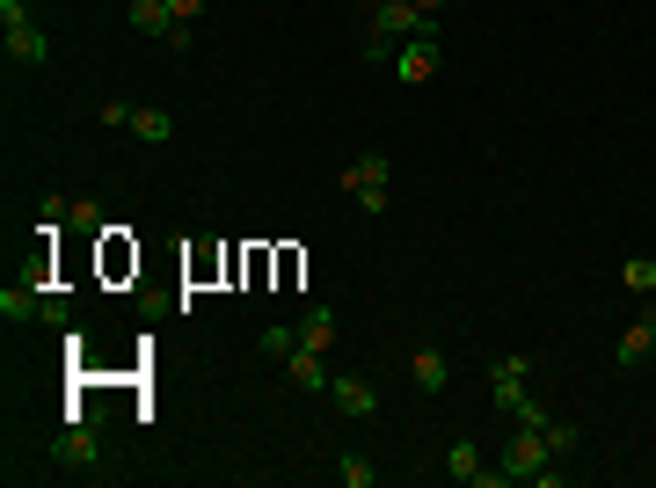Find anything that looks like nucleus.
<instances>
[{
  "label": "nucleus",
  "mask_w": 656,
  "mask_h": 488,
  "mask_svg": "<svg viewBox=\"0 0 656 488\" xmlns=\"http://www.w3.org/2000/svg\"><path fill=\"white\" fill-rule=\"evenodd\" d=\"M488 393H496V409H504L518 430H547V409H540V393H533V358H525V350H504V358L488 365Z\"/></svg>",
  "instance_id": "1"
},
{
  "label": "nucleus",
  "mask_w": 656,
  "mask_h": 488,
  "mask_svg": "<svg viewBox=\"0 0 656 488\" xmlns=\"http://www.w3.org/2000/svg\"><path fill=\"white\" fill-rule=\"evenodd\" d=\"M423 29H431L423 8H409V0H372V15H364V59L394 66V45H409V37H423Z\"/></svg>",
  "instance_id": "2"
},
{
  "label": "nucleus",
  "mask_w": 656,
  "mask_h": 488,
  "mask_svg": "<svg viewBox=\"0 0 656 488\" xmlns=\"http://www.w3.org/2000/svg\"><path fill=\"white\" fill-rule=\"evenodd\" d=\"M504 481H540V488H561L569 481V466H555L547 438L540 430H518L510 423V445H504Z\"/></svg>",
  "instance_id": "3"
},
{
  "label": "nucleus",
  "mask_w": 656,
  "mask_h": 488,
  "mask_svg": "<svg viewBox=\"0 0 656 488\" xmlns=\"http://www.w3.org/2000/svg\"><path fill=\"white\" fill-rule=\"evenodd\" d=\"M0 45H8L15 66H45L51 59V37L29 23V0H0Z\"/></svg>",
  "instance_id": "4"
},
{
  "label": "nucleus",
  "mask_w": 656,
  "mask_h": 488,
  "mask_svg": "<svg viewBox=\"0 0 656 488\" xmlns=\"http://www.w3.org/2000/svg\"><path fill=\"white\" fill-rule=\"evenodd\" d=\"M387 175H394L387 153H358V161L343 168V190L364 204V220H380V212H387Z\"/></svg>",
  "instance_id": "5"
},
{
  "label": "nucleus",
  "mask_w": 656,
  "mask_h": 488,
  "mask_svg": "<svg viewBox=\"0 0 656 488\" xmlns=\"http://www.w3.org/2000/svg\"><path fill=\"white\" fill-rule=\"evenodd\" d=\"M51 460H59V466H73V474H102V466H110V460H102V438L88 430V415H73L66 430L51 438Z\"/></svg>",
  "instance_id": "6"
},
{
  "label": "nucleus",
  "mask_w": 656,
  "mask_h": 488,
  "mask_svg": "<svg viewBox=\"0 0 656 488\" xmlns=\"http://www.w3.org/2000/svg\"><path fill=\"white\" fill-rule=\"evenodd\" d=\"M437 66H445V51H437V29H423V37H409V45H394V80H401V88H423Z\"/></svg>",
  "instance_id": "7"
},
{
  "label": "nucleus",
  "mask_w": 656,
  "mask_h": 488,
  "mask_svg": "<svg viewBox=\"0 0 656 488\" xmlns=\"http://www.w3.org/2000/svg\"><path fill=\"white\" fill-rule=\"evenodd\" d=\"M445 474H453L460 488H504V466H482L474 438H453V445H445Z\"/></svg>",
  "instance_id": "8"
},
{
  "label": "nucleus",
  "mask_w": 656,
  "mask_h": 488,
  "mask_svg": "<svg viewBox=\"0 0 656 488\" xmlns=\"http://www.w3.org/2000/svg\"><path fill=\"white\" fill-rule=\"evenodd\" d=\"M329 393H336V409L358 415V423H372V415H380V387H372V379H358V372H336V379H329Z\"/></svg>",
  "instance_id": "9"
},
{
  "label": "nucleus",
  "mask_w": 656,
  "mask_h": 488,
  "mask_svg": "<svg viewBox=\"0 0 656 488\" xmlns=\"http://www.w3.org/2000/svg\"><path fill=\"white\" fill-rule=\"evenodd\" d=\"M409 379H416L423 393H445V387H453V365H445V350H431V342H423V350L409 358Z\"/></svg>",
  "instance_id": "10"
},
{
  "label": "nucleus",
  "mask_w": 656,
  "mask_h": 488,
  "mask_svg": "<svg viewBox=\"0 0 656 488\" xmlns=\"http://www.w3.org/2000/svg\"><path fill=\"white\" fill-rule=\"evenodd\" d=\"M336 306H329V299H321V306H307V321H299V342H307V350H336Z\"/></svg>",
  "instance_id": "11"
},
{
  "label": "nucleus",
  "mask_w": 656,
  "mask_h": 488,
  "mask_svg": "<svg viewBox=\"0 0 656 488\" xmlns=\"http://www.w3.org/2000/svg\"><path fill=\"white\" fill-rule=\"evenodd\" d=\"M642 358H656V321H649V314H642L628 336L612 342V365H642Z\"/></svg>",
  "instance_id": "12"
},
{
  "label": "nucleus",
  "mask_w": 656,
  "mask_h": 488,
  "mask_svg": "<svg viewBox=\"0 0 656 488\" xmlns=\"http://www.w3.org/2000/svg\"><path fill=\"white\" fill-rule=\"evenodd\" d=\"M132 29H139V37H161V45H169V37H175L169 0H132Z\"/></svg>",
  "instance_id": "13"
},
{
  "label": "nucleus",
  "mask_w": 656,
  "mask_h": 488,
  "mask_svg": "<svg viewBox=\"0 0 656 488\" xmlns=\"http://www.w3.org/2000/svg\"><path fill=\"white\" fill-rule=\"evenodd\" d=\"M285 372H292V387H307V393L329 387V365H321V350H307V342H299V350L285 358Z\"/></svg>",
  "instance_id": "14"
},
{
  "label": "nucleus",
  "mask_w": 656,
  "mask_h": 488,
  "mask_svg": "<svg viewBox=\"0 0 656 488\" xmlns=\"http://www.w3.org/2000/svg\"><path fill=\"white\" fill-rule=\"evenodd\" d=\"M132 139H146V147H169V139H175V117H169V110H132Z\"/></svg>",
  "instance_id": "15"
},
{
  "label": "nucleus",
  "mask_w": 656,
  "mask_h": 488,
  "mask_svg": "<svg viewBox=\"0 0 656 488\" xmlns=\"http://www.w3.org/2000/svg\"><path fill=\"white\" fill-rule=\"evenodd\" d=\"M540 438H547V452H555V460H577L583 430H577V423H569V415H547V430H540Z\"/></svg>",
  "instance_id": "16"
},
{
  "label": "nucleus",
  "mask_w": 656,
  "mask_h": 488,
  "mask_svg": "<svg viewBox=\"0 0 656 488\" xmlns=\"http://www.w3.org/2000/svg\"><path fill=\"white\" fill-rule=\"evenodd\" d=\"M45 314V299L29 292V285H8V292H0V321H37Z\"/></svg>",
  "instance_id": "17"
},
{
  "label": "nucleus",
  "mask_w": 656,
  "mask_h": 488,
  "mask_svg": "<svg viewBox=\"0 0 656 488\" xmlns=\"http://www.w3.org/2000/svg\"><path fill=\"white\" fill-rule=\"evenodd\" d=\"M620 285H628V292H656V255H628V263H620Z\"/></svg>",
  "instance_id": "18"
},
{
  "label": "nucleus",
  "mask_w": 656,
  "mask_h": 488,
  "mask_svg": "<svg viewBox=\"0 0 656 488\" xmlns=\"http://www.w3.org/2000/svg\"><path fill=\"white\" fill-rule=\"evenodd\" d=\"M336 474H343V488H372V481H380V466H372V460H358V452H343V460H336Z\"/></svg>",
  "instance_id": "19"
},
{
  "label": "nucleus",
  "mask_w": 656,
  "mask_h": 488,
  "mask_svg": "<svg viewBox=\"0 0 656 488\" xmlns=\"http://www.w3.org/2000/svg\"><path fill=\"white\" fill-rule=\"evenodd\" d=\"M263 350H270V358H292V350H299V328H285V321L263 328Z\"/></svg>",
  "instance_id": "20"
},
{
  "label": "nucleus",
  "mask_w": 656,
  "mask_h": 488,
  "mask_svg": "<svg viewBox=\"0 0 656 488\" xmlns=\"http://www.w3.org/2000/svg\"><path fill=\"white\" fill-rule=\"evenodd\" d=\"M96 124H110V132H132V102H102Z\"/></svg>",
  "instance_id": "21"
},
{
  "label": "nucleus",
  "mask_w": 656,
  "mask_h": 488,
  "mask_svg": "<svg viewBox=\"0 0 656 488\" xmlns=\"http://www.w3.org/2000/svg\"><path fill=\"white\" fill-rule=\"evenodd\" d=\"M169 15H175V23H197V15H205V0H169Z\"/></svg>",
  "instance_id": "22"
},
{
  "label": "nucleus",
  "mask_w": 656,
  "mask_h": 488,
  "mask_svg": "<svg viewBox=\"0 0 656 488\" xmlns=\"http://www.w3.org/2000/svg\"><path fill=\"white\" fill-rule=\"evenodd\" d=\"M409 8H423V15H437V8H445V0H409Z\"/></svg>",
  "instance_id": "23"
},
{
  "label": "nucleus",
  "mask_w": 656,
  "mask_h": 488,
  "mask_svg": "<svg viewBox=\"0 0 656 488\" xmlns=\"http://www.w3.org/2000/svg\"><path fill=\"white\" fill-rule=\"evenodd\" d=\"M649 321H656V306H649Z\"/></svg>",
  "instance_id": "24"
}]
</instances>
